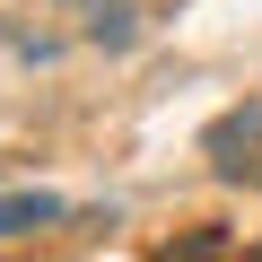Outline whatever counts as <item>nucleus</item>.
<instances>
[{
    "label": "nucleus",
    "mask_w": 262,
    "mask_h": 262,
    "mask_svg": "<svg viewBox=\"0 0 262 262\" xmlns=\"http://www.w3.org/2000/svg\"><path fill=\"white\" fill-rule=\"evenodd\" d=\"M53 219H70L61 192H0V236H35V227H53Z\"/></svg>",
    "instance_id": "f03ea898"
},
{
    "label": "nucleus",
    "mask_w": 262,
    "mask_h": 262,
    "mask_svg": "<svg viewBox=\"0 0 262 262\" xmlns=\"http://www.w3.org/2000/svg\"><path fill=\"white\" fill-rule=\"evenodd\" d=\"M88 35H96L105 53H122L131 35H140V9H131V0H88Z\"/></svg>",
    "instance_id": "7ed1b4c3"
},
{
    "label": "nucleus",
    "mask_w": 262,
    "mask_h": 262,
    "mask_svg": "<svg viewBox=\"0 0 262 262\" xmlns=\"http://www.w3.org/2000/svg\"><path fill=\"white\" fill-rule=\"evenodd\" d=\"M253 149H262V105H245V114H227V122L210 131V166H219V175H245Z\"/></svg>",
    "instance_id": "f257e3e1"
}]
</instances>
